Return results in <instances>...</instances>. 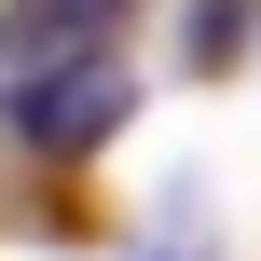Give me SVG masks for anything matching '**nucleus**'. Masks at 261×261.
<instances>
[{
	"label": "nucleus",
	"instance_id": "nucleus-1",
	"mask_svg": "<svg viewBox=\"0 0 261 261\" xmlns=\"http://www.w3.org/2000/svg\"><path fill=\"white\" fill-rule=\"evenodd\" d=\"M124 110H138V83H124L96 41H69L55 69H28V83H14V138H28V151H96Z\"/></svg>",
	"mask_w": 261,
	"mask_h": 261
},
{
	"label": "nucleus",
	"instance_id": "nucleus-2",
	"mask_svg": "<svg viewBox=\"0 0 261 261\" xmlns=\"http://www.w3.org/2000/svg\"><path fill=\"white\" fill-rule=\"evenodd\" d=\"M234 41H248V0H193V69H220Z\"/></svg>",
	"mask_w": 261,
	"mask_h": 261
}]
</instances>
